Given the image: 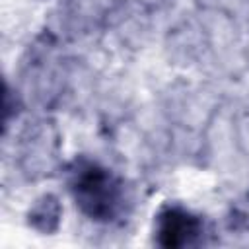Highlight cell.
Listing matches in <instances>:
<instances>
[{"mask_svg":"<svg viewBox=\"0 0 249 249\" xmlns=\"http://www.w3.org/2000/svg\"><path fill=\"white\" fill-rule=\"evenodd\" d=\"M76 196L91 216H109L117 204V189L101 169L88 167L76 175Z\"/></svg>","mask_w":249,"mask_h":249,"instance_id":"6da1fadb","label":"cell"},{"mask_svg":"<svg viewBox=\"0 0 249 249\" xmlns=\"http://www.w3.org/2000/svg\"><path fill=\"white\" fill-rule=\"evenodd\" d=\"M196 233V220L181 210H167L160 220V237L165 245H185Z\"/></svg>","mask_w":249,"mask_h":249,"instance_id":"7a4b0ae2","label":"cell"}]
</instances>
